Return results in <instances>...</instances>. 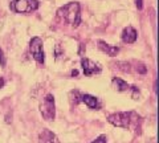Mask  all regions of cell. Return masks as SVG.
<instances>
[{"label":"cell","mask_w":159,"mask_h":143,"mask_svg":"<svg viewBox=\"0 0 159 143\" xmlns=\"http://www.w3.org/2000/svg\"><path fill=\"white\" fill-rule=\"evenodd\" d=\"M137 37H138V33L133 27H127L123 29V32H122V41L123 42L133 44V42H135Z\"/></svg>","instance_id":"8"},{"label":"cell","mask_w":159,"mask_h":143,"mask_svg":"<svg viewBox=\"0 0 159 143\" xmlns=\"http://www.w3.org/2000/svg\"><path fill=\"white\" fill-rule=\"evenodd\" d=\"M39 143H60L56 134H53L51 130H43L39 135Z\"/></svg>","instance_id":"7"},{"label":"cell","mask_w":159,"mask_h":143,"mask_svg":"<svg viewBox=\"0 0 159 143\" xmlns=\"http://www.w3.org/2000/svg\"><path fill=\"white\" fill-rule=\"evenodd\" d=\"M40 113L45 121H53L56 117V106H54V97L48 94L40 103Z\"/></svg>","instance_id":"4"},{"label":"cell","mask_w":159,"mask_h":143,"mask_svg":"<svg viewBox=\"0 0 159 143\" xmlns=\"http://www.w3.org/2000/svg\"><path fill=\"white\" fill-rule=\"evenodd\" d=\"M9 7L17 13H32L39 8V2L37 0H13Z\"/></svg>","instance_id":"3"},{"label":"cell","mask_w":159,"mask_h":143,"mask_svg":"<svg viewBox=\"0 0 159 143\" xmlns=\"http://www.w3.org/2000/svg\"><path fill=\"white\" fill-rule=\"evenodd\" d=\"M57 16L61 17L64 21L70 24L72 27H78L81 23V15H80V4L77 2H72L65 4L57 11Z\"/></svg>","instance_id":"2"},{"label":"cell","mask_w":159,"mask_h":143,"mask_svg":"<svg viewBox=\"0 0 159 143\" xmlns=\"http://www.w3.org/2000/svg\"><path fill=\"white\" fill-rule=\"evenodd\" d=\"M137 70L139 73H142V74H145V73H146V66L143 65V64H139V65L137 66Z\"/></svg>","instance_id":"14"},{"label":"cell","mask_w":159,"mask_h":143,"mask_svg":"<svg viewBox=\"0 0 159 143\" xmlns=\"http://www.w3.org/2000/svg\"><path fill=\"white\" fill-rule=\"evenodd\" d=\"M29 51H31L33 58L39 64H44V51H43V40L40 37H33L29 42Z\"/></svg>","instance_id":"5"},{"label":"cell","mask_w":159,"mask_h":143,"mask_svg":"<svg viewBox=\"0 0 159 143\" xmlns=\"http://www.w3.org/2000/svg\"><path fill=\"white\" fill-rule=\"evenodd\" d=\"M81 102H84L88 107H90V109H96L98 110L101 105H99V102L96 97H93L90 94H82V98H81Z\"/></svg>","instance_id":"10"},{"label":"cell","mask_w":159,"mask_h":143,"mask_svg":"<svg viewBox=\"0 0 159 143\" xmlns=\"http://www.w3.org/2000/svg\"><path fill=\"white\" fill-rule=\"evenodd\" d=\"M135 6L138 7V9H142V7H143V0H135Z\"/></svg>","instance_id":"15"},{"label":"cell","mask_w":159,"mask_h":143,"mask_svg":"<svg viewBox=\"0 0 159 143\" xmlns=\"http://www.w3.org/2000/svg\"><path fill=\"white\" fill-rule=\"evenodd\" d=\"M98 48L101 49L103 53H106V55L111 56V57L117 56L118 52H119V48L118 47H116V45H109V44H106L105 41H102V40L98 41Z\"/></svg>","instance_id":"9"},{"label":"cell","mask_w":159,"mask_h":143,"mask_svg":"<svg viewBox=\"0 0 159 143\" xmlns=\"http://www.w3.org/2000/svg\"><path fill=\"white\" fill-rule=\"evenodd\" d=\"M6 56H4V53H3V51L0 49V66H6Z\"/></svg>","instance_id":"12"},{"label":"cell","mask_w":159,"mask_h":143,"mask_svg":"<svg viewBox=\"0 0 159 143\" xmlns=\"http://www.w3.org/2000/svg\"><path fill=\"white\" fill-rule=\"evenodd\" d=\"M111 85H113V87L116 89L117 92H126V90H130V85H129L126 81L121 80V78H117V77L113 78Z\"/></svg>","instance_id":"11"},{"label":"cell","mask_w":159,"mask_h":143,"mask_svg":"<svg viewBox=\"0 0 159 143\" xmlns=\"http://www.w3.org/2000/svg\"><path fill=\"white\" fill-rule=\"evenodd\" d=\"M81 65H82V70L85 73V76H92V74H96V73H101L102 70L99 64L89 60V58H82Z\"/></svg>","instance_id":"6"},{"label":"cell","mask_w":159,"mask_h":143,"mask_svg":"<svg viewBox=\"0 0 159 143\" xmlns=\"http://www.w3.org/2000/svg\"><path fill=\"white\" fill-rule=\"evenodd\" d=\"M109 123L117 126V127H122V129H134L138 130L141 129V117L137 115L134 111H129V113H114L107 117Z\"/></svg>","instance_id":"1"},{"label":"cell","mask_w":159,"mask_h":143,"mask_svg":"<svg viewBox=\"0 0 159 143\" xmlns=\"http://www.w3.org/2000/svg\"><path fill=\"white\" fill-rule=\"evenodd\" d=\"M4 86V80H3V77H0V87H3Z\"/></svg>","instance_id":"16"},{"label":"cell","mask_w":159,"mask_h":143,"mask_svg":"<svg viewBox=\"0 0 159 143\" xmlns=\"http://www.w3.org/2000/svg\"><path fill=\"white\" fill-rule=\"evenodd\" d=\"M92 143H107L106 142V136L105 135H99L96 141H93Z\"/></svg>","instance_id":"13"}]
</instances>
